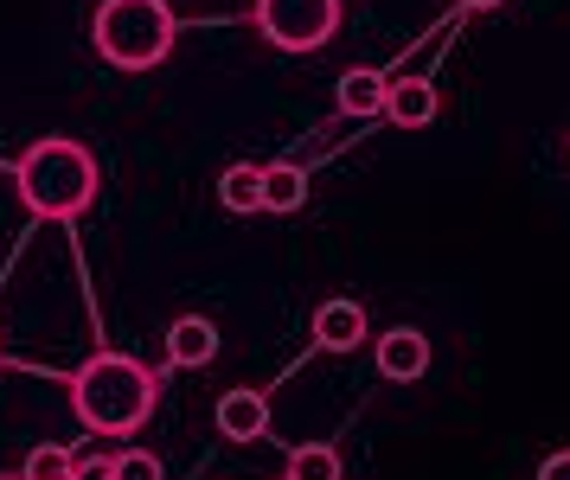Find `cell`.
Listing matches in <instances>:
<instances>
[{
    "label": "cell",
    "instance_id": "6da1fadb",
    "mask_svg": "<svg viewBox=\"0 0 570 480\" xmlns=\"http://www.w3.org/2000/svg\"><path fill=\"white\" fill-rule=\"evenodd\" d=\"M155 398H160L155 372L135 365L129 353L83 359L78 379H71V404H78L83 430H97V435H135L155 417Z\"/></svg>",
    "mask_w": 570,
    "mask_h": 480
},
{
    "label": "cell",
    "instance_id": "7a4b0ae2",
    "mask_svg": "<svg viewBox=\"0 0 570 480\" xmlns=\"http://www.w3.org/2000/svg\"><path fill=\"white\" fill-rule=\"evenodd\" d=\"M13 186H20V199H27L39 218H78V212H90V199H97V160H90V148H78V141L46 135V141H32V148L20 154Z\"/></svg>",
    "mask_w": 570,
    "mask_h": 480
},
{
    "label": "cell",
    "instance_id": "3957f363",
    "mask_svg": "<svg viewBox=\"0 0 570 480\" xmlns=\"http://www.w3.org/2000/svg\"><path fill=\"white\" fill-rule=\"evenodd\" d=\"M90 39L116 71H155L180 39V20L167 0H104L90 20Z\"/></svg>",
    "mask_w": 570,
    "mask_h": 480
},
{
    "label": "cell",
    "instance_id": "277c9868",
    "mask_svg": "<svg viewBox=\"0 0 570 480\" xmlns=\"http://www.w3.org/2000/svg\"><path fill=\"white\" fill-rule=\"evenodd\" d=\"M257 32L276 51H321L340 32V0H257Z\"/></svg>",
    "mask_w": 570,
    "mask_h": 480
},
{
    "label": "cell",
    "instance_id": "5b68a950",
    "mask_svg": "<svg viewBox=\"0 0 570 480\" xmlns=\"http://www.w3.org/2000/svg\"><path fill=\"white\" fill-rule=\"evenodd\" d=\"M430 372V333H416V327H391L379 333V379L391 384H416Z\"/></svg>",
    "mask_w": 570,
    "mask_h": 480
},
{
    "label": "cell",
    "instance_id": "8992f818",
    "mask_svg": "<svg viewBox=\"0 0 570 480\" xmlns=\"http://www.w3.org/2000/svg\"><path fill=\"white\" fill-rule=\"evenodd\" d=\"M218 435L225 442H263L269 435V398L250 391V384L244 391H225L218 398Z\"/></svg>",
    "mask_w": 570,
    "mask_h": 480
},
{
    "label": "cell",
    "instance_id": "52a82bcc",
    "mask_svg": "<svg viewBox=\"0 0 570 480\" xmlns=\"http://www.w3.org/2000/svg\"><path fill=\"white\" fill-rule=\"evenodd\" d=\"M365 340V307L360 302H321L314 307V346L321 353H360Z\"/></svg>",
    "mask_w": 570,
    "mask_h": 480
},
{
    "label": "cell",
    "instance_id": "ba28073f",
    "mask_svg": "<svg viewBox=\"0 0 570 480\" xmlns=\"http://www.w3.org/2000/svg\"><path fill=\"white\" fill-rule=\"evenodd\" d=\"M436 109H442V97H436L430 77H397V84H385V116L397 128H430Z\"/></svg>",
    "mask_w": 570,
    "mask_h": 480
},
{
    "label": "cell",
    "instance_id": "9c48e42d",
    "mask_svg": "<svg viewBox=\"0 0 570 480\" xmlns=\"http://www.w3.org/2000/svg\"><path fill=\"white\" fill-rule=\"evenodd\" d=\"M167 359L180 365V372H199L218 359V327H212L206 314H180L174 327H167Z\"/></svg>",
    "mask_w": 570,
    "mask_h": 480
},
{
    "label": "cell",
    "instance_id": "30bf717a",
    "mask_svg": "<svg viewBox=\"0 0 570 480\" xmlns=\"http://www.w3.org/2000/svg\"><path fill=\"white\" fill-rule=\"evenodd\" d=\"M385 71H372V65H353V71L340 77V116H353V123H365V116H385Z\"/></svg>",
    "mask_w": 570,
    "mask_h": 480
},
{
    "label": "cell",
    "instance_id": "8fae6325",
    "mask_svg": "<svg viewBox=\"0 0 570 480\" xmlns=\"http://www.w3.org/2000/svg\"><path fill=\"white\" fill-rule=\"evenodd\" d=\"M302 205H308V167L269 160L263 167V212H302Z\"/></svg>",
    "mask_w": 570,
    "mask_h": 480
},
{
    "label": "cell",
    "instance_id": "7c38bea8",
    "mask_svg": "<svg viewBox=\"0 0 570 480\" xmlns=\"http://www.w3.org/2000/svg\"><path fill=\"white\" fill-rule=\"evenodd\" d=\"M218 205L225 212H263V167H250V160H237V167H225L218 174Z\"/></svg>",
    "mask_w": 570,
    "mask_h": 480
},
{
    "label": "cell",
    "instance_id": "4fadbf2b",
    "mask_svg": "<svg viewBox=\"0 0 570 480\" xmlns=\"http://www.w3.org/2000/svg\"><path fill=\"white\" fill-rule=\"evenodd\" d=\"M283 480H346L340 449L334 442H302V449H288V474Z\"/></svg>",
    "mask_w": 570,
    "mask_h": 480
},
{
    "label": "cell",
    "instance_id": "5bb4252c",
    "mask_svg": "<svg viewBox=\"0 0 570 480\" xmlns=\"http://www.w3.org/2000/svg\"><path fill=\"white\" fill-rule=\"evenodd\" d=\"M71 468H78V455L65 442H39L27 455V468H20V480H71Z\"/></svg>",
    "mask_w": 570,
    "mask_h": 480
},
{
    "label": "cell",
    "instance_id": "9a60e30c",
    "mask_svg": "<svg viewBox=\"0 0 570 480\" xmlns=\"http://www.w3.org/2000/svg\"><path fill=\"white\" fill-rule=\"evenodd\" d=\"M109 468H116V480H167V468H160L148 449H122V455L109 461Z\"/></svg>",
    "mask_w": 570,
    "mask_h": 480
},
{
    "label": "cell",
    "instance_id": "2e32d148",
    "mask_svg": "<svg viewBox=\"0 0 570 480\" xmlns=\"http://www.w3.org/2000/svg\"><path fill=\"white\" fill-rule=\"evenodd\" d=\"M539 480H570V449L544 455V461H539Z\"/></svg>",
    "mask_w": 570,
    "mask_h": 480
},
{
    "label": "cell",
    "instance_id": "e0dca14e",
    "mask_svg": "<svg viewBox=\"0 0 570 480\" xmlns=\"http://www.w3.org/2000/svg\"><path fill=\"white\" fill-rule=\"evenodd\" d=\"M71 480H116V468L97 455V461H78V468H71Z\"/></svg>",
    "mask_w": 570,
    "mask_h": 480
},
{
    "label": "cell",
    "instance_id": "ac0fdd59",
    "mask_svg": "<svg viewBox=\"0 0 570 480\" xmlns=\"http://www.w3.org/2000/svg\"><path fill=\"white\" fill-rule=\"evenodd\" d=\"M468 13H488V7H500V0H462Z\"/></svg>",
    "mask_w": 570,
    "mask_h": 480
}]
</instances>
